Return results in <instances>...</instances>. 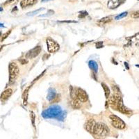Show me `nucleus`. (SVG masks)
<instances>
[{
  "label": "nucleus",
  "instance_id": "1",
  "mask_svg": "<svg viewBox=\"0 0 139 139\" xmlns=\"http://www.w3.org/2000/svg\"><path fill=\"white\" fill-rule=\"evenodd\" d=\"M62 110L61 108L59 106H53L48 109L43 111L42 115L45 118H56L59 115H62Z\"/></svg>",
  "mask_w": 139,
  "mask_h": 139
},
{
  "label": "nucleus",
  "instance_id": "2",
  "mask_svg": "<svg viewBox=\"0 0 139 139\" xmlns=\"http://www.w3.org/2000/svg\"><path fill=\"white\" fill-rule=\"evenodd\" d=\"M109 133V128L105 124L103 123H96L95 127L93 131V133L99 137H104L107 136Z\"/></svg>",
  "mask_w": 139,
  "mask_h": 139
},
{
  "label": "nucleus",
  "instance_id": "3",
  "mask_svg": "<svg viewBox=\"0 0 139 139\" xmlns=\"http://www.w3.org/2000/svg\"><path fill=\"white\" fill-rule=\"evenodd\" d=\"M9 79H10V83H13L17 77H18L20 70L17 64L14 62H12L9 64Z\"/></svg>",
  "mask_w": 139,
  "mask_h": 139
},
{
  "label": "nucleus",
  "instance_id": "4",
  "mask_svg": "<svg viewBox=\"0 0 139 139\" xmlns=\"http://www.w3.org/2000/svg\"><path fill=\"white\" fill-rule=\"evenodd\" d=\"M110 120H111V125L113 127L118 129H124L126 125L124 121L122 120L120 118L115 115H111L109 116Z\"/></svg>",
  "mask_w": 139,
  "mask_h": 139
},
{
  "label": "nucleus",
  "instance_id": "5",
  "mask_svg": "<svg viewBox=\"0 0 139 139\" xmlns=\"http://www.w3.org/2000/svg\"><path fill=\"white\" fill-rule=\"evenodd\" d=\"M46 42L47 45V50L49 53H55L60 48L59 43L56 42L53 39H52L51 38H48Z\"/></svg>",
  "mask_w": 139,
  "mask_h": 139
},
{
  "label": "nucleus",
  "instance_id": "6",
  "mask_svg": "<svg viewBox=\"0 0 139 139\" xmlns=\"http://www.w3.org/2000/svg\"><path fill=\"white\" fill-rule=\"evenodd\" d=\"M75 91L76 96L77 97V99H79V101L82 102H87V100L88 99V96L84 90H83L80 88H78L76 89V91Z\"/></svg>",
  "mask_w": 139,
  "mask_h": 139
},
{
  "label": "nucleus",
  "instance_id": "7",
  "mask_svg": "<svg viewBox=\"0 0 139 139\" xmlns=\"http://www.w3.org/2000/svg\"><path fill=\"white\" fill-rule=\"evenodd\" d=\"M40 52H41V47L40 46H37V47H35L34 48H33L32 49L29 50L27 52L26 56L27 59H34L35 57H36L40 53Z\"/></svg>",
  "mask_w": 139,
  "mask_h": 139
},
{
  "label": "nucleus",
  "instance_id": "8",
  "mask_svg": "<svg viewBox=\"0 0 139 139\" xmlns=\"http://www.w3.org/2000/svg\"><path fill=\"white\" fill-rule=\"evenodd\" d=\"M125 1V0H109L108 7L110 9H115Z\"/></svg>",
  "mask_w": 139,
  "mask_h": 139
},
{
  "label": "nucleus",
  "instance_id": "9",
  "mask_svg": "<svg viewBox=\"0 0 139 139\" xmlns=\"http://www.w3.org/2000/svg\"><path fill=\"white\" fill-rule=\"evenodd\" d=\"M96 122L93 119H91L87 122V123L86 124V129L88 132H89L90 133H93V131L95 127Z\"/></svg>",
  "mask_w": 139,
  "mask_h": 139
},
{
  "label": "nucleus",
  "instance_id": "10",
  "mask_svg": "<svg viewBox=\"0 0 139 139\" xmlns=\"http://www.w3.org/2000/svg\"><path fill=\"white\" fill-rule=\"evenodd\" d=\"M13 94V90L11 88H8L5 91H4L0 96V99L1 101H6V99H8L9 97L11 96V95Z\"/></svg>",
  "mask_w": 139,
  "mask_h": 139
},
{
  "label": "nucleus",
  "instance_id": "11",
  "mask_svg": "<svg viewBox=\"0 0 139 139\" xmlns=\"http://www.w3.org/2000/svg\"><path fill=\"white\" fill-rule=\"evenodd\" d=\"M38 1V0H22L20 3V6L22 8H25L29 6H33L36 4Z\"/></svg>",
  "mask_w": 139,
  "mask_h": 139
},
{
  "label": "nucleus",
  "instance_id": "12",
  "mask_svg": "<svg viewBox=\"0 0 139 139\" xmlns=\"http://www.w3.org/2000/svg\"><path fill=\"white\" fill-rule=\"evenodd\" d=\"M56 91L53 88H49L48 92V94H47V99L49 100H52L53 99L56 98Z\"/></svg>",
  "mask_w": 139,
  "mask_h": 139
},
{
  "label": "nucleus",
  "instance_id": "13",
  "mask_svg": "<svg viewBox=\"0 0 139 139\" xmlns=\"http://www.w3.org/2000/svg\"><path fill=\"white\" fill-rule=\"evenodd\" d=\"M88 66L90 67V68H91V70H93L94 72H97V70H98V66H97V63L95 62V61H94V60H91V61H89V63H88Z\"/></svg>",
  "mask_w": 139,
  "mask_h": 139
},
{
  "label": "nucleus",
  "instance_id": "14",
  "mask_svg": "<svg viewBox=\"0 0 139 139\" xmlns=\"http://www.w3.org/2000/svg\"><path fill=\"white\" fill-rule=\"evenodd\" d=\"M102 86L104 88V93H105V96H106V98H109V95H110V89H109V86L106 84L104 83H102Z\"/></svg>",
  "mask_w": 139,
  "mask_h": 139
},
{
  "label": "nucleus",
  "instance_id": "15",
  "mask_svg": "<svg viewBox=\"0 0 139 139\" xmlns=\"http://www.w3.org/2000/svg\"><path fill=\"white\" fill-rule=\"evenodd\" d=\"M111 20V17H106V18H104L101 19V20L98 22V24H99V25H104V24L109 22Z\"/></svg>",
  "mask_w": 139,
  "mask_h": 139
},
{
  "label": "nucleus",
  "instance_id": "16",
  "mask_svg": "<svg viewBox=\"0 0 139 139\" xmlns=\"http://www.w3.org/2000/svg\"><path fill=\"white\" fill-rule=\"evenodd\" d=\"M43 10H44V8H39V9H38L37 11H33V12H30L29 13H27V15L33 16V15H36L38 13H39L40 11H42Z\"/></svg>",
  "mask_w": 139,
  "mask_h": 139
},
{
  "label": "nucleus",
  "instance_id": "17",
  "mask_svg": "<svg viewBox=\"0 0 139 139\" xmlns=\"http://www.w3.org/2000/svg\"><path fill=\"white\" fill-rule=\"evenodd\" d=\"M127 12L122 13H121V14H120V15H117V16H116V17L115 18V20H120V19L123 18H125V16H127Z\"/></svg>",
  "mask_w": 139,
  "mask_h": 139
},
{
  "label": "nucleus",
  "instance_id": "18",
  "mask_svg": "<svg viewBox=\"0 0 139 139\" xmlns=\"http://www.w3.org/2000/svg\"><path fill=\"white\" fill-rule=\"evenodd\" d=\"M18 0H10V1H6V3L4 4V5L6 6L7 4H12V3H15V1H17Z\"/></svg>",
  "mask_w": 139,
  "mask_h": 139
},
{
  "label": "nucleus",
  "instance_id": "19",
  "mask_svg": "<svg viewBox=\"0 0 139 139\" xmlns=\"http://www.w3.org/2000/svg\"><path fill=\"white\" fill-rule=\"evenodd\" d=\"M11 33V31H10L9 32H7V33H5L4 35H3V36H2V39H1V41H2V40H4L6 38V37H7V36H8V35H9V33Z\"/></svg>",
  "mask_w": 139,
  "mask_h": 139
},
{
  "label": "nucleus",
  "instance_id": "20",
  "mask_svg": "<svg viewBox=\"0 0 139 139\" xmlns=\"http://www.w3.org/2000/svg\"><path fill=\"white\" fill-rule=\"evenodd\" d=\"M81 14H80L79 15V18H84V17H85V16H86L87 15H88V13H87V12H86L85 11L84 12V14H83V13L81 12Z\"/></svg>",
  "mask_w": 139,
  "mask_h": 139
},
{
  "label": "nucleus",
  "instance_id": "21",
  "mask_svg": "<svg viewBox=\"0 0 139 139\" xmlns=\"http://www.w3.org/2000/svg\"><path fill=\"white\" fill-rule=\"evenodd\" d=\"M31 115H32V122H33V126H35L34 125V120H35V115L33 114V113H31Z\"/></svg>",
  "mask_w": 139,
  "mask_h": 139
},
{
  "label": "nucleus",
  "instance_id": "22",
  "mask_svg": "<svg viewBox=\"0 0 139 139\" xmlns=\"http://www.w3.org/2000/svg\"><path fill=\"white\" fill-rule=\"evenodd\" d=\"M102 44H103L102 42H99L98 44H97V48H100V47H102Z\"/></svg>",
  "mask_w": 139,
  "mask_h": 139
},
{
  "label": "nucleus",
  "instance_id": "23",
  "mask_svg": "<svg viewBox=\"0 0 139 139\" xmlns=\"http://www.w3.org/2000/svg\"><path fill=\"white\" fill-rule=\"evenodd\" d=\"M50 1V0H42V2H45V1Z\"/></svg>",
  "mask_w": 139,
  "mask_h": 139
},
{
  "label": "nucleus",
  "instance_id": "24",
  "mask_svg": "<svg viewBox=\"0 0 139 139\" xmlns=\"http://www.w3.org/2000/svg\"><path fill=\"white\" fill-rule=\"evenodd\" d=\"M0 27H4V25L2 24H0Z\"/></svg>",
  "mask_w": 139,
  "mask_h": 139
}]
</instances>
